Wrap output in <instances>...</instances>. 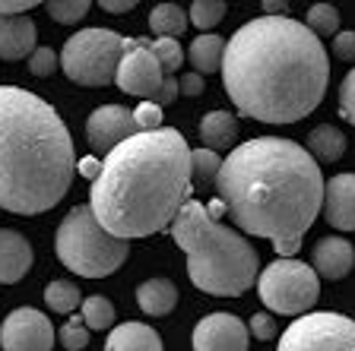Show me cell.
Wrapping results in <instances>:
<instances>
[{
    "instance_id": "12",
    "label": "cell",
    "mask_w": 355,
    "mask_h": 351,
    "mask_svg": "<svg viewBox=\"0 0 355 351\" xmlns=\"http://www.w3.org/2000/svg\"><path fill=\"white\" fill-rule=\"evenodd\" d=\"M193 351H248L251 332L235 314H209L193 326Z\"/></svg>"
},
{
    "instance_id": "40",
    "label": "cell",
    "mask_w": 355,
    "mask_h": 351,
    "mask_svg": "<svg viewBox=\"0 0 355 351\" xmlns=\"http://www.w3.org/2000/svg\"><path fill=\"white\" fill-rule=\"evenodd\" d=\"M137 7V0H102V10L108 13H130Z\"/></svg>"
},
{
    "instance_id": "42",
    "label": "cell",
    "mask_w": 355,
    "mask_h": 351,
    "mask_svg": "<svg viewBox=\"0 0 355 351\" xmlns=\"http://www.w3.org/2000/svg\"><path fill=\"white\" fill-rule=\"evenodd\" d=\"M288 3H276V0H266L263 3V16H286Z\"/></svg>"
},
{
    "instance_id": "28",
    "label": "cell",
    "mask_w": 355,
    "mask_h": 351,
    "mask_svg": "<svg viewBox=\"0 0 355 351\" xmlns=\"http://www.w3.org/2000/svg\"><path fill=\"white\" fill-rule=\"evenodd\" d=\"M222 19H225V3H222V0H197V3H191V10H187V22L197 26L200 32L216 29Z\"/></svg>"
},
{
    "instance_id": "15",
    "label": "cell",
    "mask_w": 355,
    "mask_h": 351,
    "mask_svg": "<svg viewBox=\"0 0 355 351\" xmlns=\"http://www.w3.org/2000/svg\"><path fill=\"white\" fill-rule=\"evenodd\" d=\"M355 266V247L346 237H320L311 250V269L318 272V278H330L340 282L352 272Z\"/></svg>"
},
{
    "instance_id": "21",
    "label": "cell",
    "mask_w": 355,
    "mask_h": 351,
    "mask_svg": "<svg viewBox=\"0 0 355 351\" xmlns=\"http://www.w3.org/2000/svg\"><path fill=\"white\" fill-rule=\"evenodd\" d=\"M200 139L207 143V149L213 152H222V149L235 146L238 139V117L229 114V111H209L200 120Z\"/></svg>"
},
{
    "instance_id": "1",
    "label": "cell",
    "mask_w": 355,
    "mask_h": 351,
    "mask_svg": "<svg viewBox=\"0 0 355 351\" xmlns=\"http://www.w3.org/2000/svg\"><path fill=\"white\" fill-rule=\"evenodd\" d=\"M219 73L241 117L295 124L324 102L330 60L304 22L257 16L225 42Z\"/></svg>"
},
{
    "instance_id": "31",
    "label": "cell",
    "mask_w": 355,
    "mask_h": 351,
    "mask_svg": "<svg viewBox=\"0 0 355 351\" xmlns=\"http://www.w3.org/2000/svg\"><path fill=\"white\" fill-rule=\"evenodd\" d=\"M58 342L64 345L67 351H83L89 345V330H86V323H83V316H70V320L60 326Z\"/></svg>"
},
{
    "instance_id": "5",
    "label": "cell",
    "mask_w": 355,
    "mask_h": 351,
    "mask_svg": "<svg viewBox=\"0 0 355 351\" xmlns=\"http://www.w3.org/2000/svg\"><path fill=\"white\" fill-rule=\"evenodd\" d=\"M171 237L187 253V276L203 294L238 298L260 278L257 250L248 237L213 219L197 199H187L171 222Z\"/></svg>"
},
{
    "instance_id": "24",
    "label": "cell",
    "mask_w": 355,
    "mask_h": 351,
    "mask_svg": "<svg viewBox=\"0 0 355 351\" xmlns=\"http://www.w3.org/2000/svg\"><path fill=\"white\" fill-rule=\"evenodd\" d=\"M44 304L54 314H73L76 307H83V294L70 278H58V282H48V288H44Z\"/></svg>"
},
{
    "instance_id": "14",
    "label": "cell",
    "mask_w": 355,
    "mask_h": 351,
    "mask_svg": "<svg viewBox=\"0 0 355 351\" xmlns=\"http://www.w3.org/2000/svg\"><path fill=\"white\" fill-rule=\"evenodd\" d=\"M324 215L333 228L355 231V174H333L324 183Z\"/></svg>"
},
{
    "instance_id": "20",
    "label": "cell",
    "mask_w": 355,
    "mask_h": 351,
    "mask_svg": "<svg viewBox=\"0 0 355 351\" xmlns=\"http://www.w3.org/2000/svg\"><path fill=\"white\" fill-rule=\"evenodd\" d=\"M137 304H140V310L149 316L171 314L178 304L175 282H168V278H146V282L137 288Z\"/></svg>"
},
{
    "instance_id": "9",
    "label": "cell",
    "mask_w": 355,
    "mask_h": 351,
    "mask_svg": "<svg viewBox=\"0 0 355 351\" xmlns=\"http://www.w3.org/2000/svg\"><path fill=\"white\" fill-rule=\"evenodd\" d=\"M279 351H355V320L343 314H304L279 339Z\"/></svg>"
},
{
    "instance_id": "27",
    "label": "cell",
    "mask_w": 355,
    "mask_h": 351,
    "mask_svg": "<svg viewBox=\"0 0 355 351\" xmlns=\"http://www.w3.org/2000/svg\"><path fill=\"white\" fill-rule=\"evenodd\" d=\"M219 168H222V155L213 152V149H193L191 152V177L197 183H216L219 177Z\"/></svg>"
},
{
    "instance_id": "26",
    "label": "cell",
    "mask_w": 355,
    "mask_h": 351,
    "mask_svg": "<svg viewBox=\"0 0 355 351\" xmlns=\"http://www.w3.org/2000/svg\"><path fill=\"white\" fill-rule=\"evenodd\" d=\"M304 26H308L314 35H340V10L333 7V3H314V7L308 10V19H304Z\"/></svg>"
},
{
    "instance_id": "2",
    "label": "cell",
    "mask_w": 355,
    "mask_h": 351,
    "mask_svg": "<svg viewBox=\"0 0 355 351\" xmlns=\"http://www.w3.org/2000/svg\"><path fill=\"white\" fill-rule=\"evenodd\" d=\"M324 174L295 139L254 136L222 159L216 193L244 234L273 241L295 260L302 237L324 209Z\"/></svg>"
},
{
    "instance_id": "16",
    "label": "cell",
    "mask_w": 355,
    "mask_h": 351,
    "mask_svg": "<svg viewBox=\"0 0 355 351\" xmlns=\"http://www.w3.org/2000/svg\"><path fill=\"white\" fill-rule=\"evenodd\" d=\"M35 263L32 244L13 228H0V285H16Z\"/></svg>"
},
{
    "instance_id": "19",
    "label": "cell",
    "mask_w": 355,
    "mask_h": 351,
    "mask_svg": "<svg viewBox=\"0 0 355 351\" xmlns=\"http://www.w3.org/2000/svg\"><path fill=\"white\" fill-rule=\"evenodd\" d=\"M304 149H308L311 159L324 161V165L340 161L343 155H346V133H343L340 127H333V124H320V127H314V130L308 133Z\"/></svg>"
},
{
    "instance_id": "37",
    "label": "cell",
    "mask_w": 355,
    "mask_h": 351,
    "mask_svg": "<svg viewBox=\"0 0 355 351\" xmlns=\"http://www.w3.org/2000/svg\"><path fill=\"white\" fill-rule=\"evenodd\" d=\"M35 7H38L35 0H0V19H7V16H26Z\"/></svg>"
},
{
    "instance_id": "35",
    "label": "cell",
    "mask_w": 355,
    "mask_h": 351,
    "mask_svg": "<svg viewBox=\"0 0 355 351\" xmlns=\"http://www.w3.org/2000/svg\"><path fill=\"white\" fill-rule=\"evenodd\" d=\"M248 332L254 339H260V342H270V339H276V320L270 314H254L248 320Z\"/></svg>"
},
{
    "instance_id": "7",
    "label": "cell",
    "mask_w": 355,
    "mask_h": 351,
    "mask_svg": "<svg viewBox=\"0 0 355 351\" xmlns=\"http://www.w3.org/2000/svg\"><path fill=\"white\" fill-rule=\"evenodd\" d=\"M124 57V38L111 29H83L67 38L60 51V70L76 86H108L118 76Z\"/></svg>"
},
{
    "instance_id": "6",
    "label": "cell",
    "mask_w": 355,
    "mask_h": 351,
    "mask_svg": "<svg viewBox=\"0 0 355 351\" xmlns=\"http://www.w3.org/2000/svg\"><path fill=\"white\" fill-rule=\"evenodd\" d=\"M54 250L60 263L83 278H105L118 272L130 253L127 241L105 231L89 206H73L64 215L54 234Z\"/></svg>"
},
{
    "instance_id": "33",
    "label": "cell",
    "mask_w": 355,
    "mask_h": 351,
    "mask_svg": "<svg viewBox=\"0 0 355 351\" xmlns=\"http://www.w3.org/2000/svg\"><path fill=\"white\" fill-rule=\"evenodd\" d=\"M58 64H60V57L51 51V48H35V51H32V57H29L32 76H51L54 70H58Z\"/></svg>"
},
{
    "instance_id": "41",
    "label": "cell",
    "mask_w": 355,
    "mask_h": 351,
    "mask_svg": "<svg viewBox=\"0 0 355 351\" xmlns=\"http://www.w3.org/2000/svg\"><path fill=\"white\" fill-rule=\"evenodd\" d=\"M98 171H102V165H98L96 159H83V161H80V174L89 177V181H96Z\"/></svg>"
},
{
    "instance_id": "34",
    "label": "cell",
    "mask_w": 355,
    "mask_h": 351,
    "mask_svg": "<svg viewBox=\"0 0 355 351\" xmlns=\"http://www.w3.org/2000/svg\"><path fill=\"white\" fill-rule=\"evenodd\" d=\"M340 117L355 127V70H349L340 86Z\"/></svg>"
},
{
    "instance_id": "18",
    "label": "cell",
    "mask_w": 355,
    "mask_h": 351,
    "mask_svg": "<svg viewBox=\"0 0 355 351\" xmlns=\"http://www.w3.org/2000/svg\"><path fill=\"white\" fill-rule=\"evenodd\" d=\"M105 351H165L159 332L149 323H137L127 320L121 326H114L105 342Z\"/></svg>"
},
{
    "instance_id": "4",
    "label": "cell",
    "mask_w": 355,
    "mask_h": 351,
    "mask_svg": "<svg viewBox=\"0 0 355 351\" xmlns=\"http://www.w3.org/2000/svg\"><path fill=\"white\" fill-rule=\"evenodd\" d=\"M76 152L60 114L42 96L0 86V209L42 215L73 183Z\"/></svg>"
},
{
    "instance_id": "39",
    "label": "cell",
    "mask_w": 355,
    "mask_h": 351,
    "mask_svg": "<svg viewBox=\"0 0 355 351\" xmlns=\"http://www.w3.org/2000/svg\"><path fill=\"white\" fill-rule=\"evenodd\" d=\"M178 96H181V89H178V76H165V82H162V89H159V96L153 98V105H159V108H162V105L175 102Z\"/></svg>"
},
{
    "instance_id": "13",
    "label": "cell",
    "mask_w": 355,
    "mask_h": 351,
    "mask_svg": "<svg viewBox=\"0 0 355 351\" xmlns=\"http://www.w3.org/2000/svg\"><path fill=\"white\" fill-rule=\"evenodd\" d=\"M137 124H133V111H127L124 105H102L89 114L86 120V139L89 146L98 152H111L114 146H121L124 139L137 136Z\"/></svg>"
},
{
    "instance_id": "3",
    "label": "cell",
    "mask_w": 355,
    "mask_h": 351,
    "mask_svg": "<svg viewBox=\"0 0 355 351\" xmlns=\"http://www.w3.org/2000/svg\"><path fill=\"white\" fill-rule=\"evenodd\" d=\"M191 149L171 127L114 146L89 190V209L108 234L130 241L171 228L191 199Z\"/></svg>"
},
{
    "instance_id": "10",
    "label": "cell",
    "mask_w": 355,
    "mask_h": 351,
    "mask_svg": "<svg viewBox=\"0 0 355 351\" xmlns=\"http://www.w3.org/2000/svg\"><path fill=\"white\" fill-rule=\"evenodd\" d=\"M114 82L124 89L127 96H137V98H143V102H153V98L159 96V89H162V82H165V73L153 54V42L124 38V57H121Z\"/></svg>"
},
{
    "instance_id": "11",
    "label": "cell",
    "mask_w": 355,
    "mask_h": 351,
    "mask_svg": "<svg viewBox=\"0 0 355 351\" xmlns=\"http://www.w3.org/2000/svg\"><path fill=\"white\" fill-rule=\"evenodd\" d=\"M51 320L35 307H16L0 323V348L3 351H51L54 348Z\"/></svg>"
},
{
    "instance_id": "30",
    "label": "cell",
    "mask_w": 355,
    "mask_h": 351,
    "mask_svg": "<svg viewBox=\"0 0 355 351\" xmlns=\"http://www.w3.org/2000/svg\"><path fill=\"white\" fill-rule=\"evenodd\" d=\"M44 10L60 26H76L89 13V0H51V3H44Z\"/></svg>"
},
{
    "instance_id": "38",
    "label": "cell",
    "mask_w": 355,
    "mask_h": 351,
    "mask_svg": "<svg viewBox=\"0 0 355 351\" xmlns=\"http://www.w3.org/2000/svg\"><path fill=\"white\" fill-rule=\"evenodd\" d=\"M178 89H181V96H187V98L203 96V76L191 70V73H184L181 80H178Z\"/></svg>"
},
{
    "instance_id": "22",
    "label": "cell",
    "mask_w": 355,
    "mask_h": 351,
    "mask_svg": "<svg viewBox=\"0 0 355 351\" xmlns=\"http://www.w3.org/2000/svg\"><path fill=\"white\" fill-rule=\"evenodd\" d=\"M193 64V73L207 76L222 70V57H225V38L216 35V32H207V35H197L191 42V51H187Z\"/></svg>"
},
{
    "instance_id": "25",
    "label": "cell",
    "mask_w": 355,
    "mask_h": 351,
    "mask_svg": "<svg viewBox=\"0 0 355 351\" xmlns=\"http://www.w3.org/2000/svg\"><path fill=\"white\" fill-rule=\"evenodd\" d=\"M83 323H86L89 332H102V330H111L114 326V316H118V310H114V304H111L108 298H102V294H92V298H83Z\"/></svg>"
},
{
    "instance_id": "32",
    "label": "cell",
    "mask_w": 355,
    "mask_h": 351,
    "mask_svg": "<svg viewBox=\"0 0 355 351\" xmlns=\"http://www.w3.org/2000/svg\"><path fill=\"white\" fill-rule=\"evenodd\" d=\"M133 124L140 133H153V130H162V108L153 102H140V108L133 111Z\"/></svg>"
},
{
    "instance_id": "23",
    "label": "cell",
    "mask_w": 355,
    "mask_h": 351,
    "mask_svg": "<svg viewBox=\"0 0 355 351\" xmlns=\"http://www.w3.org/2000/svg\"><path fill=\"white\" fill-rule=\"evenodd\" d=\"M187 26H191L187 13L178 3H159V7L149 10V29L159 38H181Z\"/></svg>"
},
{
    "instance_id": "8",
    "label": "cell",
    "mask_w": 355,
    "mask_h": 351,
    "mask_svg": "<svg viewBox=\"0 0 355 351\" xmlns=\"http://www.w3.org/2000/svg\"><path fill=\"white\" fill-rule=\"evenodd\" d=\"M260 300L273 314L304 316L320 298V278L311 266L298 260H273L257 278Z\"/></svg>"
},
{
    "instance_id": "29",
    "label": "cell",
    "mask_w": 355,
    "mask_h": 351,
    "mask_svg": "<svg viewBox=\"0 0 355 351\" xmlns=\"http://www.w3.org/2000/svg\"><path fill=\"white\" fill-rule=\"evenodd\" d=\"M153 54H155V60H159V66H162L165 76H175L178 70H181L184 51H181L178 38H155V42H153Z\"/></svg>"
},
{
    "instance_id": "36",
    "label": "cell",
    "mask_w": 355,
    "mask_h": 351,
    "mask_svg": "<svg viewBox=\"0 0 355 351\" xmlns=\"http://www.w3.org/2000/svg\"><path fill=\"white\" fill-rule=\"evenodd\" d=\"M333 57L336 60H346V64H352L355 60V32H340V35L333 38Z\"/></svg>"
},
{
    "instance_id": "17",
    "label": "cell",
    "mask_w": 355,
    "mask_h": 351,
    "mask_svg": "<svg viewBox=\"0 0 355 351\" xmlns=\"http://www.w3.org/2000/svg\"><path fill=\"white\" fill-rule=\"evenodd\" d=\"M38 48V29L26 16H7L0 19V60L32 57Z\"/></svg>"
}]
</instances>
